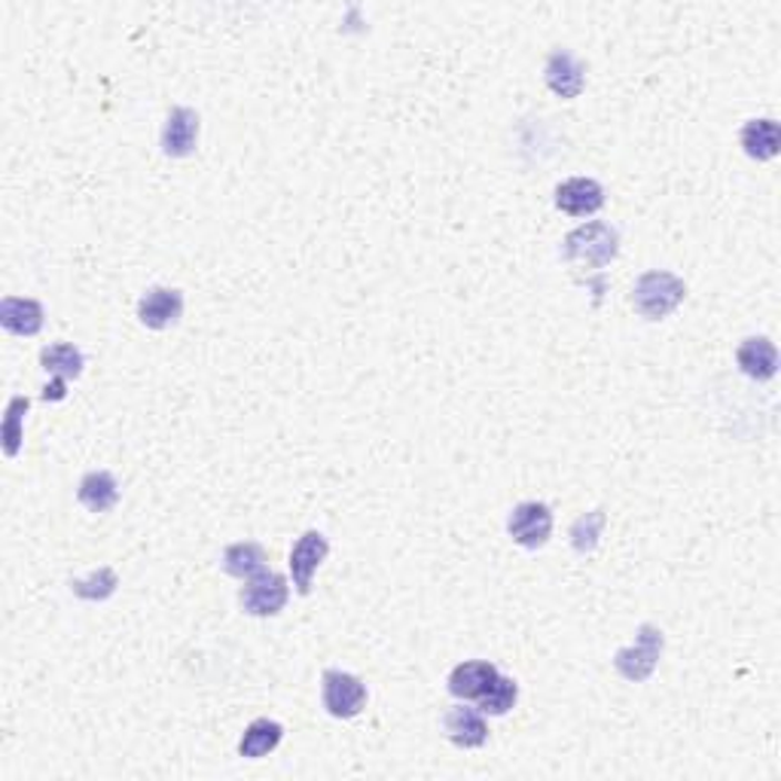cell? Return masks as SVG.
Returning a JSON list of instances; mask_svg holds the SVG:
<instances>
[{
	"label": "cell",
	"mask_w": 781,
	"mask_h": 781,
	"mask_svg": "<svg viewBox=\"0 0 781 781\" xmlns=\"http://www.w3.org/2000/svg\"><path fill=\"white\" fill-rule=\"evenodd\" d=\"M617 251H620V235L610 223H601V220H589L584 226H577L561 242V256L586 268L608 266Z\"/></svg>",
	"instance_id": "7a4b0ae2"
},
{
	"label": "cell",
	"mask_w": 781,
	"mask_h": 781,
	"mask_svg": "<svg viewBox=\"0 0 781 781\" xmlns=\"http://www.w3.org/2000/svg\"><path fill=\"white\" fill-rule=\"evenodd\" d=\"M443 727H446L449 742L458 744V748H483L488 742V723L483 718V711H476V708H449L446 718H443Z\"/></svg>",
	"instance_id": "5bb4252c"
},
{
	"label": "cell",
	"mask_w": 781,
	"mask_h": 781,
	"mask_svg": "<svg viewBox=\"0 0 781 781\" xmlns=\"http://www.w3.org/2000/svg\"><path fill=\"white\" fill-rule=\"evenodd\" d=\"M77 498L89 513H108L120 500V483L110 470H92V474H85L80 479Z\"/></svg>",
	"instance_id": "e0dca14e"
},
{
	"label": "cell",
	"mask_w": 781,
	"mask_h": 781,
	"mask_svg": "<svg viewBox=\"0 0 781 781\" xmlns=\"http://www.w3.org/2000/svg\"><path fill=\"white\" fill-rule=\"evenodd\" d=\"M739 138H742L744 153H748L751 159H757V162H769V159L779 156L781 129H779V122L769 120V116L744 122Z\"/></svg>",
	"instance_id": "ac0fdd59"
},
{
	"label": "cell",
	"mask_w": 781,
	"mask_h": 781,
	"mask_svg": "<svg viewBox=\"0 0 781 781\" xmlns=\"http://www.w3.org/2000/svg\"><path fill=\"white\" fill-rule=\"evenodd\" d=\"M287 598H291V586H287V577L278 571L256 574L239 592L244 613H251V617H278Z\"/></svg>",
	"instance_id": "5b68a950"
},
{
	"label": "cell",
	"mask_w": 781,
	"mask_h": 781,
	"mask_svg": "<svg viewBox=\"0 0 781 781\" xmlns=\"http://www.w3.org/2000/svg\"><path fill=\"white\" fill-rule=\"evenodd\" d=\"M605 205V186L592 178H568L556 186V207L571 217H592Z\"/></svg>",
	"instance_id": "ba28073f"
},
{
	"label": "cell",
	"mask_w": 781,
	"mask_h": 781,
	"mask_svg": "<svg viewBox=\"0 0 781 781\" xmlns=\"http://www.w3.org/2000/svg\"><path fill=\"white\" fill-rule=\"evenodd\" d=\"M116 586H120V577L113 568H98L85 580H71V592L83 601H104L116 592Z\"/></svg>",
	"instance_id": "cb8c5ba5"
},
{
	"label": "cell",
	"mask_w": 781,
	"mask_h": 781,
	"mask_svg": "<svg viewBox=\"0 0 781 781\" xmlns=\"http://www.w3.org/2000/svg\"><path fill=\"white\" fill-rule=\"evenodd\" d=\"M516 699H519V683L507 678V674H498L495 683L476 702H479V711L488 714V718H504V714H510L513 708H516Z\"/></svg>",
	"instance_id": "44dd1931"
},
{
	"label": "cell",
	"mask_w": 781,
	"mask_h": 781,
	"mask_svg": "<svg viewBox=\"0 0 781 781\" xmlns=\"http://www.w3.org/2000/svg\"><path fill=\"white\" fill-rule=\"evenodd\" d=\"M68 397V378L61 376H52V382H49L47 388H43V400L47 403H59Z\"/></svg>",
	"instance_id": "d4e9b609"
},
{
	"label": "cell",
	"mask_w": 781,
	"mask_h": 781,
	"mask_svg": "<svg viewBox=\"0 0 781 781\" xmlns=\"http://www.w3.org/2000/svg\"><path fill=\"white\" fill-rule=\"evenodd\" d=\"M327 552L329 544L321 531H305V535L293 544L291 561H287V565H291L293 586H296L300 596H308V592H312V577H315L317 565L327 559Z\"/></svg>",
	"instance_id": "52a82bcc"
},
{
	"label": "cell",
	"mask_w": 781,
	"mask_h": 781,
	"mask_svg": "<svg viewBox=\"0 0 781 781\" xmlns=\"http://www.w3.org/2000/svg\"><path fill=\"white\" fill-rule=\"evenodd\" d=\"M183 315V293L174 287H150L138 300V321L146 329H169Z\"/></svg>",
	"instance_id": "30bf717a"
},
{
	"label": "cell",
	"mask_w": 781,
	"mask_h": 781,
	"mask_svg": "<svg viewBox=\"0 0 781 781\" xmlns=\"http://www.w3.org/2000/svg\"><path fill=\"white\" fill-rule=\"evenodd\" d=\"M28 409H31V400L22 394L12 397L10 406H7V415H3V455L7 458H16L22 449V422Z\"/></svg>",
	"instance_id": "7402d4cb"
},
{
	"label": "cell",
	"mask_w": 781,
	"mask_h": 781,
	"mask_svg": "<svg viewBox=\"0 0 781 781\" xmlns=\"http://www.w3.org/2000/svg\"><path fill=\"white\" fill-rule=\"evenodd\" d=\"M43 305L28 296H3L0 300V327L12 336H37L43 329Z\"/></svg>",
	"instance_id": "7c38bea8"
},
{
	"label": "cell",
	"mask_w": 781,
	"mask_h": 781,
	"mask_svg": "<svg viewBox=\"0 0 781 781\" xmlns=\"http://www.w3.org/2000/svg\"><path fill=\"white\" fill-rule=\"evenodd\" d=\"M547 85L552 89V95L574 101V98L584 92L586 85V64L580 59H574L568 49H552L544 68Z\"/></svg>",
	"instance_id": "8fae6325"
},
{
	"label": "cell",
	"mask_w": 781,
	"mask_h": 781,
	"mask_svg": "<svg viewBox=\"0 0 781 781\" xmlns=\"http://www.w3.org/2000/svg\"><path fill=\"white\" fill-rule=\"evenodd\" d=\"M281 739H284V727L278 720L256 718L254 723H247V730L239 739V754L247 757V760H260V757L272 754L281 744Z\"/></svg>",
	"instance_id": "d6986e66"
},
{
	"label": "cell",
	"mask_w": 781,
	"mask_h": 781,
	"mask_svg": "<svg viewBox=\"0 0 781 781\" xmlns=\"http://www.w3.org/2000/svg\"><path fill=\"white\" fill-rule=\"evenodd\" d=\"M199 144V113L193 108H171L162 125V153L171 159H186Z\"/></svg>",
	"instance_id": "9c48e42d"
},
{
	"label": "cell",
	"mask_w": 781,
	"mask_h": 781,
	"mask_svg": "<svg viewBox=\"0 0 781 781\" xmlns=\"http://www.w3.org/2000/svg\"><path fill=\"white\" fill-rule=\"evenodd\" d=\"M687 296V284L669 268H650L632 287V308L647 321L669 317Z\"/></svg>",
	"instance_id": "6da1fadb"
},
{
	"label": "cell",
	"mask_w": 781,
	"mask_h": 781,
	"mask_svg": "<svg viewBox=\"0 0 781 781\" xmlns=\"http://www.w3.org/2000/svg\"><path fill=\"white\" fill-rule=\"evenodd\" d=\"M601 531H605V510L584 513V516L571 525V547L577 549L580 556L596 552Z\"/></svg>",
	"instance_id": "603a6c76"
},
{
	"label": "cell",
	"mask_w": 781,
	"mask_h": 781,
	"mask_svg": "<svg viewBox=\"0 0 781 781\" xmlns=\"http://www.w3.org/2000/svg\"><path fill=\"white\" fill-rule=\"evenodd\" d=\"M507 531L510 537L525 549L547 547L549 535H552V510L540 500H525L516 504L507 519Z\"/></svg>",
	"instance_id": "8992f818"
},
{
	"label": "cell",
	"mask_w": 781,
	"mask_h": 781,
	"mask_svg": "<svg viewBox=\"0 0 781 781\" xmlns=\"http://www.w3.org/2000/svg\"><path fill=\"white\" fill-rule=\"evenodd\" d=\"M662 647H666V638L659 632L653 622H645L638 635H635V645L620 647L617 657H613V669L620 678L632 683L647 681L659 666V657H662Z\"/></svg>",
	"instance_id": "3957f363"
},
{
	"label": "cell",
	"mask_w": 781,
	"mask_h": 781,
	"mask_svg": "<svg viewBox=\"0 0 781 781\" xmlns=\"http://www.w3.org/2000/svg\"><path fill=\"white\" fill-rule=\"evenodd\" d=\"M500 671L488 659H467L462 666H455L449 674V693L455 699H479L488 687L495 683Z\"/></svg>",
	"instance_id": "4fadbf2b"
},
{
	"label": "cell",
	"mask_w": 781,
	"mask_h": 781,
	"mask_svg": "<svg viewBox=\"0 0 781 781\" xmlns=\"http://www.w3.org/2000/svg\"><path fill=\"white\" fill-rule=\"evenodd\" d=\"M321 699L329 718L352 720L366 708V683L352 671L327 669L321 678Z\"/></svg>",
	"instance_id": "277c9868"
},
{
	"label": "cell",
	"mask_w": 781,
	"mask_h": 781,
	"mask_svg": "<svg viewBox=\"0 0 781 781\" xmlns=\"http://www.w3.org/2000/svg\"><path fill=\"white\" fill-rule=\"evenodd\" d=\"M40 366L47 369L49 376H61L71 382V378L83 376L85 357L71 342H59V345H49L40 352Z\"/></svg>",
	"instance_id": "ffe728a7"
},
{
	"label": "cell",
	"mask_w": 781,
	"mask_h": 781,
	"mask_svg": "<svg viewBox=\"0 0 781 781\" xmlns=\"http://www.w3.org/2000/svg\"><path fill=\"white\" fill-rule=\"evenodd\" d=\"M223 571L230 574V577H239V580H251V577H256V574L268 571V552L263 544H256V540H239V544H232V547L223 549Z\"/></svg>",
	"instance_id": "2e32d148"
},
{
	"label": "cell",
	"mask_w": 781,
	"mask_h": 781,
	"mask_svg": "<svg viewBox=\"0 0 781 781\" xmlns=\"http://www.w3.org/2000/svg\"><path fill=\"white\" fill-rule=\"evenodd\" d=\"M736 364L748 378L757 382H769V378L779 373V352L767 336H748L736 352Z\"/></svg>",
	"instance_id": "9a60e30c"
}]
</instances>
